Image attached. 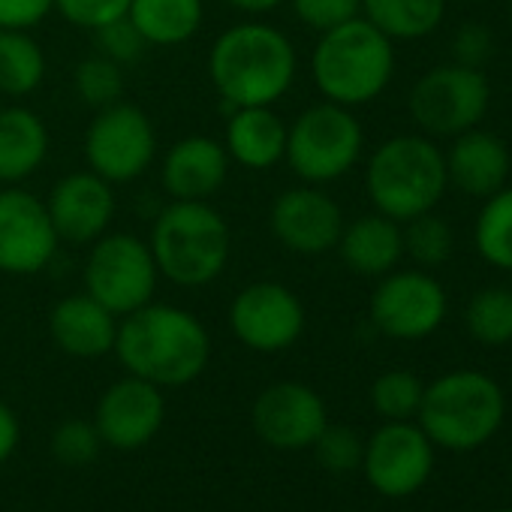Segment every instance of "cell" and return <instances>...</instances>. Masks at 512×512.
Returning <instances> with one entry per match:
<instances>
[{"label": "cell", "instance_id": "obj_1", "mask_svg": "<svg viewBox=\"0 0 512 512\" xmlns=\"http://www.w3.org/2000/svg\"><path fill=\"white\" fill-rule=\"evenodd\" d=\"M208 82L229 109L275 106L299 76L293 40L269 22L229 25L208 49Z\"/></svg>", "mask_w": 512, "mask_h": 512}, {"label": "cell", "instance_id": "obj_2", "mask_svg": "<svg viewBox=\"0 0 512 512\" xmlns=\"http://www.w3.org/2000/svg\"><path fill=\"white\" fill-rule=\"evenodd\" d=\"M127 374L160 389H181L202 377L211 359V335L202 320L178 305L148 302L118 320L115 350Z\"/></svg>", "mask_w": 512, "mask_h": 512}, {"label": "cell", "instance_id": "obj_3", "mask_svg": "<svg viewBox=\"0 0 512 512\" xmlns=\"http://www.w3.org/2000/svg\"><path fill=\"white\" fill-rule=\"evenodd\" d=\"M148 247L160 278L184 290H199L226 272L232 232L211 202L169 199V205L154 217Z\"/></svg>", "mask_w": 512, "mask_h": 512}, {"label": "cell", "instance_id": "obj_4", "mask_svg": "<svg viewBox=\"0 0 512 512\" xmlns=\"http://www.w3.org/2000/svg\"><path fill=\"white\" fill-rule=\"evenodd\" d=\"M311 76L323 100L347 109L368 106L395 76V43L356 16L320 34L311 55Z\"/></svg>", "mask_w": 512, "mask_h": 512}, {"label": "cell", "instance_id": "obj_5", "mask_svg": "<svg viewBox=\"0 0 512 512\" xmlns=\"http://www.w3.org/2000/svg\"><path fill=\"white\" fill-rule=\"evenodd\" d=\"M446 187V154L425 133H401L380 142L365 166V193L374 211L398 223L434 211Z\"/></svg>", "mask_w": 512, "mask_h": 512}, {"label": "cell", "instance_id": "obj_6", "mask_svg": "<svg viewBox=\"0 0 512 512\" xmlns=\"http://www.w3.org/2000/svg\"><path fill=\"white\" fill-rule=\"evenodd\" d=\"M506 398L494 377L458 368L425 386L419 404V428L428 440L449 452H473L485 446L503 425Z\"/></svg>", "mask_w": 512, "mask_h": 512}, {"label": "cell", "instance_id": "obj_7", "mask_svg": "<svg viewBox=\"0 0 512 512\" xmlns=\"http://www.w3.org/2000/svg\"><path fill=\"white\" fill-rule=\"evenodd\" d=\"M365 130L353 109L338 103H314L287 124V166L302 184L341 181L362 160Z\"/></svg>", "mask_w": 512, "mask_h": 512}, {"label": "cell", "instance_id": "obj_8", "mask_svg": "<svg viewBox=\"0 0 512 512\" xmlns=\"http://www.w3.org/2000/svg\"><path fill=\"white\" fill-rule=\"evenodd\" d=\"M157 281L160 272L145 238L133 232H106L88 244L82 269L85 293L118 320L154 302Z\"/></svg>", "mask_w": 512, "mask_h": 512}, {"label": "cell", "instance_id": "obj_9", "mask_svg": "<svg viewBox=\"0 0 512 512\" xmlns=\"http://www.w3.org/2000/svg\"><path fill=\"white\" fill-rule=\"evenodd\" d=\"M491 103V85L479 67L440 64L416 79L407 97L413 124L425 136L452 139L479 127Z\"/></svg>", "mask_w": 512, "mask_h": 512}, {"label": "cell", "instance_id": "obj_10", "mask_svg": "<svg viewBox=\"0 0 512 512\" xmlns=\"http://www.w3.org/2000/svg\"><path fill=\"white\" fill-rule=\"evenodd\" d=\"M154 121L133 103L97 109L85 130V163L109 184L139 181L157 160Z\"/></svg>", "mask_w": 512, "mask_h": 512}, {"label": "cell", "instance_id": "obj_11", "mask_svg": "<svg viewBox=\"0 0 512 512\" xmlns=\"http://www.w3.org/2000/svg\"><path fill=\"white\" fill-rule=\"evenodd\" d=\"M446 290L425 269H395L377 278L368 302L371 326L392 341H422L446 320Z\"/></svg>", "mask_w": 512, "mask_h": 512}, {"label": "cell", "instance_id": "obj_12", "mask_svg": "<svg viewBox=\"0 0 512 512\" xmlns=\"http://www.w3.org/2000/svg\"><path fill=\"white\" fill-rule=\"evenodd\" d=\"M305 305L281 281H256L229 302V332L253 353L290 350L305 332Z\"/></svg>", "mask_w": 512, "mask_h": 512}, {"label": "cell", "instance_id": "obj_13", "mask_svg": "<svg viewBox=\"0 0 512 512\" xmlns=\"http://www.w3.org/2000/svg\"><path fill=\"white\" fill-rule=\"evenodd\" d=\"M49 208L31 190L0 187V275L31 278L49 269L58 253Z\"/></svg>", "mask_w": 512, "mask_h": 512}, {"label": "cell", "instance_id": "obj_14", "mask_svg": "<svg viewBox=\"0 0 512 512\" xmlns=\"http://www.w3.org/2000/svg\"><path fill=\"white\" fill-rule=\"evenodd\" d=\"M362 470L377 494L410 497L428 482L434 470V443L410 419L386 422L368 437Z\"/></svg>", "mask_w": 512, "mask_h": 512}, {"label": "cell", "instance_id": "obj_15", "mask_svg": "<svg viewBox=\"0 0 512 512\" xmlns=\"http://www.w3.org/2000/svg\"><path fill=\"white\" fill-rule=\"evenodd\" d=\"M250 422L256 437L266 446L299 452L311 449L314 440L323 434V428L329 425V410L317 389L296 380H281L256 395Z\"/></svg>", "mask_w": 512, "mask_h": 512}, {"label": "cell", "instance_id": "obj_16", "mask_svg": "<svg viewBox=\"0 0 512 512\" xmlns=\"http://www.w3.org/2000/svg\"><path fill=\"white\" fill-rule=\"evenodd\" d=\"M344 208L317 184L287 187L269 211L272 235L299 256H323L338 247L344 232Z\"/></svg>", "mask_w": 512, "mask_h": 512}, {"label": "cell", "instance_id": "obj_17", "mask_svg": "<svg viewBox=\"0 0 512 512\" xmlns=\"http://www.w3.org/2000/svg\"><path fill=\"white\" fill-rule=\"evenodd\" d=\"M163 419H166L163 389L142 377L127 374L100 395L91 422L106 446L133 452L160 434Z\"/></svg>", "mask_w": 512, "mask_h": 512}, {"label": "cell", "instance_id": "obj_18", "mask_svg": "<svg viewBox=\"0 0 512 512\" xmlns=\"http://www.w3.org/2000/svg\"><path fill=\"white\" fill-rule=\"evenodd\" d=\"M52 217V226L67 244H94L109 232L115 220V184L100 178L91 169L70 172L43 199Z\"/></svg>", "mask_w": 512, "mask_h": 512}, {"label": "cell", "instance_id": "obj_19", "mask_svg": "<svg viewBox=\"0 0 512 512\" xmlns=\"http://www.w3.org/2000/svg\"><path fill=\"white\" fill-rule=\"evenodd\" d=\"M229 154L214 136H184L160 160V187L175 202H208L229 178Z\"/></svg>", "mask_w": 512, "mask_h": 512}, {"label": "cell", "instance_id": "obj_20", "mask_svg": "<svg viewBox=\"0 0 512 512\" xmlns=\"http://www.w3.org/2000/svg\"><path fill=\"white\" fill-rule=\"evenodd\" d=\"M509 169H512V157L497 133L473 127L452 136V148L446 151V175L449 184L464 196L485 199L497 193L500 187H506Z\"/></svg>", "mask_w": 512, "mask_h": 512}, {"label": "cell", "instance_id": "obj_21", "mask_svg": "<svg viewBox=\"0 0 512 512\" xmlns=\"http://www.w3.org/2000/svg\"><path fill=\"white\" fill-rule=\"evenodd\" d=\"M52 341L73 359H100L115 350L118 317L88 293L64 296L49 314Z\"/></svg>", "mask_w": 512, "mask_h": 512}, {"label": "cell", "instance_id": "obj_22", "mask_svg": "<svg viewBox=\"0 0 512 512\" xmlns=\"http://www.w3.org/2000/svg\"><path fill=\"white\" fill-rule=\"evenodd\" d=\"M344 266L359 278H383L398 269L404 260V232L401 223L371 211L350 223H344V232L338 238V247Z\"/></svg>", "mask_w": 512, "mask_h": 512}, {"label": "cell", "instance_id": "obj_23", "mask_svg": "<svg viewBox=\"0 0 512 512\" xmlns=\"http://www.w3.org/2000/svg\"><path fill=\"white\" fill-rule=\"evenodd\" d=\"M223 148L229 160L244 169H272L287 154V121L275 112V106L229 109Z\"/></svg>", "mask_w": 512, "mask_h": 512}, {"label": "cell", "instance_id": "obj_24", "mask_svg": "<svg viewBox=\"0 0 512 512\" xmlns=\"http://www.w3.org/2000/svg\"><path fill=\"white\" fill-rule=\"evenodd\" d=\"M52 148L46 121L28 106L0 109V187H16L40 172Z\"/></svg>", "mask_w": 512, "mask_h": 512}, {"label": "cell", "instance_id": "obj_25", "mask_svg": "<svg viewBox=\"0 0 512 512\" xmlns=\"http://www.w3.org/2000/svg\"><path fill=\"white\" fill-rule=\"evenodd\" d=\"M127 19L148 46L172 49L199 34L205 4L202 0H130Z\"/></svg>", "mask_w": 512, "mask_h": 512}, {"label": "cell", "instance_id": "obj_26", "mask_svg": "<svg viewBox=\"0 0 512 512\" xmlns=\"http://www.w3.org/2000/svg\"><path fill=\"white\" fill-rule=\"evenodd\" d=\"M368 19L392 43H413L431 37L446 19V0H362Z\"/></svg>", "mask_w": 512, "mask_h": 512}, {"label": "cell", "instance_id": "obj_27", "mask_svg": "<svg viewBox=\"0 0 512 512\" xmlns=\"http://www.w3.org/2000/svg\"><path fill=\"white\" fill-rule=\"evenodd\" d=\"M46 79V52L31 31H0V97H31Z\"/></svg>", "mask_w": 512, "mask_h": 512}, {"label": "cell", "instance_id": "obj_28", "mask_svg": "<svg viewBox=\"0 0 512 512\" xmlns=\"http://www.w3.org/2000/svg\"><path fill=\"white\" fill-rule=\"evenodd\" d=\"M473 244L482 263L500 272H512V187H500L497 193L482 199Z\"/></svg>", "mask_w": 512, "mask_h": 512}, {"label": "cell", "instance_id": "obj_29", "mask_svg": "<svg viewBox=\"0 0 512 512\" xmlns=\"http://www.w3.org/2000/svg\"><path fill=\"white\" fill-rule=\"evenodd\" d=\"M464 326L482 347L512 344V287H485L464 308Z\"/></svg>", "mask_w": 512, "mask_h": 512}, {"label": "cell", "instance_id": "obj_30", "mask_svg": "<svg viewBox=\"0 0 512 512\" xmlns=\"http://www.w3.org/2000/svg\"><path fill=\"white\" fill-rule=\"evenodd\" d=\"M401 232H404V256H410L419 269L443 266L455 250V235L449 223L434 211L407 220Z\"/></svg>", "mask_w": 512, "mask_h": 512}, {"label": "cell", "instance_id": "obj_31", "mask_svg": "<svg viewBox=\"0 0 512 512\" xmlns=\"http://www.w3.org/2000/svg\"><path fill=\"white\" fill-rule=\"evenodd\" d=\"M73 88L82 97V103L91 106L94 112L115 106V103H121V97L127 91L124 67L97 52V55L79 61V67L73 70Z\"/></svg>", "mask_w": 512, "mask_h": 512}, {"label": "cell", "instance_id": "obj_32", "mask_svg": "<svg viewBox=\"0 0 512 512\" xmlns=\"http://www.w3.org/2000/svg\"><path fill=\"white\" fill-rule=\"evenodd\" d=\"M422 392H425V383L413 371L395 368V371H386L374 380L371 407L386 422H404V419H413L419 413Z\"/></svg>", "mask_w": 512, "mask_h": 512}, {"label": "cell", "instance_id": "obj_33", "mask_svg": "<svg viewBox=\"0 0 512 512\" xmlns=\"http://www.w3.org/2000/svg\"><path fill=\"white\" fill-rule=\"evenodd\" d=\"M314 452H317V461L329 473H353L362 467L365 443L347 425H326L323 434L314 440Z\"/></svg>", "mask_w": 512, "mask_h": 512}, {"label": "cell", "instance_id": "obj_34", "mask_svg": "<svg viewBox=\"0 0 512 512\" xmlns=\"http://www.w3.org/2000/svg\"><path fill=\"white\" fill-rule=\"evenodd\" d=\"M100 446H103V440H100L94 422H88V419H67L52 434V455L67 467L91 464L100 455Z\"/></svg>", "mask_w": 512, "mask_h": 512}, {"label": "cell", "instance_id": "obj_35", "mask_svg": "<svg viewBox=\"0 0 512 512\" xmlns=\"http://www.w3.org/2000/svg\"><path fill=\"white\" fill-rule=\"evenodd\" d=\"M293 16L314 34H326L356 16H362V0H290Z\"/></svg>", "mask_w": 512, "mask_h": 512}, {"label": "cell", "instance_id": "obj_36", "mask_svg": "<svg viewBox=\"0 0 512 512\" xmlns=\"http://www.w3.org/2000/svg\"><path fill=\"white\" fill-rule=\"evenodd\" d=\"M94 37H97L100 55L109 58V61H115V64H121V67L136 64V61L142 58V52L148 49V43H145L142 34L130 25L127 16H124V19H115V22H109V25H103V28H97Z\"/></svg>", "mask_w": 512, "mask_h": 512}, {"label": "cell", "instance_id": "obj_37", "mask_svg": "<svg viewBox=\"0 0 512 512\" xmlns=\"http://www.w3.org/2000/svg\"><path fill=\"white\" fill-rule=\"evenodd\" d=\"M55 10L76 28L97 31L115 19H124L130 0H55Z\"/></svg>", "mask_w": 512, "mask_h": 512}, {"label": "cell", "instance_id": "obj_38", "mask_svg": "<svg viewBox=\"0 0 512 512\" xmlns=\"http://www.w3.org/2000/svg\"><path fill=\"white\" fill-rule=\"evenodd\" d=\"M55 10V0H0V31H31Z\"/></svg>", "mask_w": 512, "mask_h": 512}, {"label": "cell", "instance_id": "obj_39", "mask_svg": "<svg viewBox=\"0 0 512 512\" xmlns=\"http://www.w3.org/2000/svg\"><path fill=\"white\" fill-rule=\"evenodd\" d=\"M491 46H494V37L485 25L479 22H467L458 28L455 40H452V49H455V64H464V67H479L488 61L491 55Z\"/></svg>", "mask_w": 512, "mask_h": 512}, {"label": "cell", "instance_id": "obj_40", "mask_svg": "<svg viewBox=\"0 0 512 512\" xmlns=\"http://www.w3.org/2000/svg\"><path fill=\"white\" fill-rule=\"evenodd\" d=\"M19 440H22L19 416L13 413L7 401H0V464L13 458V452L19 449Z\"/></svg>", "mask_w": 512, "mask_h": 512}, {"label": "cell", "instance_id": "obj_41", "mask_svg": "<svg viewBox=\"0 0 512 512\" xmlns=\"http://www.w3.org/2000/svg\"><path fill=\"white\" fill-rule=\"evenodd\" d=\"M223 4H229L232 10L244 16H266V13H275L281 4H287V0H223Z\"/></svg>", "mask_w": 512, "mask_h": 512}, {"label": "cell", "instance_id": "obj_42", "mask_svg": "<svg viewBox=\"0 0 512 512\" xmlns=\"http://www.w3.org/2000/svg\"><path fill=\"white\" fill-rule=\"evenodd\" d=\"M506 16H509V25H512V0H509V4H506Z\"/></svg>", "mask_w": 512, "mask_h": 512}, {"label": "cell", "instance_id": "obj_43", "mask_svg": "<svg viewBox=\"0 0 512 512\" xmlns=\"http://www.w3.org/2000/svg\"><path fill=\"white\" fill-rule=\"evenodd\" d=\"M494 512H512V506H503V509H494Z\"/></svg>", "mask_w": 512, "mask_h": 512}]
</instances>
